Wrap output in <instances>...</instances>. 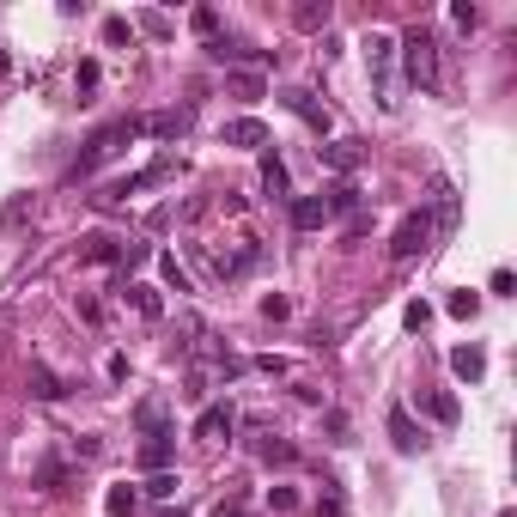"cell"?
Returning <instances> with one entry per match:
<instances>
[{
	"mask_svg": "<svg viewBox=\"0 0 517 517\" xmlns=\"http://www.w3.org/2000/svg\"><path fill=\"white\" fill-rule=\"evenodd\" d=\"M219 140L238 146V153H262V146H268V122L262 116H232L226 128H219Z\"/></svg>",
	"mask_w": 517,
	"mask_h": 517,
	"instance_id": "9c48e42d",
	"label": "cell"
},
{
	"mask_svg": "<svg viewBox=\"0 0 517 517\" xmlns=\"http://www.w3.org/2000/svg\"><path fill=\"white\" fill-rule=\"evenodd\" d=\"M317 153H323V165H329L335 177H353L365 159H372V153H365V140H353V134H341V140H323Z\"/></svg>",
	"mask_w": 517,
	"mask_h": 517,
	"instance_id": "52a82bcc",
	"label": "cell"
},
{
	"mask_svg": "<svg viewBox=\"0 0 517 517\" xmlns=\"http://www.w3.org/2000/svg\"><path fill=\"white\" fill-rule=\"evenodd\" d=\"M25 390H31L37 402H61V396H67V384H61V378L49 372V365H31V378H25Z\"/></svg>",
	"mask_w": 517,
	"mask_h": 517,
	"instance_id": "d6986e66",
	"label": "cell"
},
{
	"mask_svg": "<svg viewBox=\"0 0 517 517\" xmlns=\"http://www.w3.org/2000/svg\"><path fill=\"white\" fill-rule=\"evenodd\" d=\"M7 67H13V61H7V49H0V73H7Z\"/></svg>",
	"mask_w": 517,
	"mask_h": 517,
	"instance_id": "b9f144b4",
	"label": "cell"
},
{
	"mask_svg": "<svg viewBox=\"0 0 517 517\" xmlns=\"http://www.w3.org/2000/svg\"><path fill=\"white\" fill-rule=\"evenodd\" d=\"M420 408H426L438 426H457V420H463V408H457V396H451V390H426V396H420Z\"/></svg>",
	"mask_w": 517,
	"mask_h": 517,
	"instance_id": "ac0fdd59",
	"label": "cell"
},
{
	"mask_svg": "<svg viewBox=\"0 0 517 517\" xmlns=\"http://www.w3.org/2000/svg\"><path fill=\"white\" fill-rule=\"evenodd\" d=\"M451 19H457V25H463V31H475V25H481V13H475V7H469V0H457V7H451Z\"/></svg>",
	"mask_w": 517,
	"mask_h": 517,
	"instance_id": "d590c367",
	"label": "cell"
},
{
	"mask_svg": "<svg viewBox=\"0 0 517 517\" xmlns=\"http://www.w3.org/2000/svg\"><path fill=\"white\" fill-rule=\"evenodd\" d=\"M128 140H140V116H116V122H104L92 140H86V153H80V165L67 171V183H80V177H92V171H104Z\"/></svg>",
	"mask_w": 517,
	"mask_h": 517,
	"instance_id": "3957f363",
	"label": "cell"
},
{
	"mask_svg": "<svg viewBox=\"0 0 517 517\" xmlns=\"http://www.w3.org/2000/svg\"><path fill=\"white\" fill-rule=\"evenodd\" d=\"M445 311H451V317H475V311H481V299H475V292H451Z\"/></svg>",
	"mask_w": 517,
	"mask_h": 517,
	"instance_id": "4dcf8cb0",
	"label": "cell"
},
{
	"mask_svg": "<svg viewBox=\"0 0 517 517\" xmlns=\"http://www.w3.org/2000/svg\"><path fill=\"white\" fill-rule=\"evenodd\" d=\"M457 207H463V201H457V183H451V177H432V232H438V238L457 232Z\"/></svg>",
	"mask_w": 517,
	"mask_h": 517,
	"instance_id": "ba28073f",
	"label": "cell"
},
{
	"mask_svg": "<svg viewBox=\"0 0 517 517\" xmlns=\"http://www.w3.org/2000/svg\"><path fill=\"white\" fill-rule=\"evenodd\" d=\"M262 195L268 201H292V177H286V159L280 153H262Z\"/></svg>",
	"mask_w": 517,
	"mask_h": 517,
	"instance_id": "e0dca14e",
	"label": "cell"
},
{
	"mask_svg": "<svg viewBox=\"0 0 517 517\" xmlns=\"http://www.w3.org/2000/svg\"><path fill=\"white\" fill-rule=\"evenodd\" d=\"M365 73H372V92H378V110L396 116L402 110V80H396V37L390 31H365Z\"/></svg>",
	"mask_w": 517,
	"mask_h": 517,
	"instance_id": "6da1fadb",
	"label": "cell"
},
{
	"mask_svg": "<svg viewBox=\"0 0 517 517\" xmlns=\"http://www.w3.org/2000/svg\"><path fill=\"white\" fill-rule=\"evenodd\" d=\"M499 517H511V511H499Z\"/></svg>",
	"mask_w": 517,
	"mask_h": 517,
	"instance_id": "7bdbcfd3",
	"label": "cell"
},
{
	"mask_svg": "<svg viewBox=\"0 0 517 517\" xmlns=\"http://www.w3.org/2000/svg\"><path fill=\"white\" fill-rule=\"evenodd\" d=\"M159 274H165V286H171V292H195V280H189V268H183V262H177L171 250L159 256Z\"/></svg>",
	"mask_w": 517,
	"mask_h": 517,
	"instance_id": "d4e9b609",
	"label": "cell"
},
{
	"mask_svg": "<svg viewBox=\"0 0 517 517\" xmlns=\"http://www.w3.org/2000/svg\"><path fill=\"white\" fill-rule=\"evenodd\" d=\"M134 426H140L146 438H177V432H171V402H165V396H146V402L134 408Z\"/></svg>",
	"mask_w": 517,
	"mask_h": 517,
	"instance_id": "7c38bea8",
	"label": "cell"
},
{
	"mask_svg": "<svg viewBox=\"0 0 517 517\" xmlns=\"http://www.w3.org/2000/svg\"><path fill=\"white\" fill-rule=\"evenodd\" d=\"M171 451H177L171 438H146V445H140V469H153V475L171 469Z\"/></svg>",
	"mask_w": 517,
	"mask_h": 517,
	"instance_id": "603a6c76",
	"label": "cell"
},
{
	"mask_svg": "<svg viewBox=\"0 0 517 517\" xmlns=\"http://www.w3.org/2000/svg\"><path fill=\"white\" fill-rule=\"evenodd\" d=\"M268 499H274V511H292V505H299V493H292V487H274Z\"/></svg>",
	"mask_w": 517,
	"mask_h": 517,
	"instance_id": "74e56055",
	"label": "cell"
},
{
	"mask_svg": "<svg viewBox=\"0 0 517 517\" xmlns=\"http://www.w3.org/2000/svg\"><path fill=\"white\" fill-rule=\"evenodd\" d=\"M213 517H256V511H244V505H213Z\"/></svg>",
	"mask_w": 517,
	"mask_h": 517,
	"instance_id": "ab89813d",
	"label": "cell"
},
{
	"mask_svg": "<svg viewBox=\"0 0 517 517\" xmlns=\"http://www.w3.org/2000/svg\"><path fill=\"white\" fill-rule=\"evenodd\" d=\"M323 426H329V445H353V420H347L341 408H329V414H323Z\"/></svg>",
	"mask_w": 517,
	"mask_h": 517,
	"instance_id": "4316f807",
	"label": "cell"
},
{
	"mask_svg": "<svg viewBox=\"0 0 517 517\" xmlns=\"http://www.w3.org/2000/svg\"><path fill=\"white\" fill-rule=\"evenodd\" d=\"M402 323H408V329H414V335H420V329H426V323H432V305H420V299H414V305H408V311H402Z\"/></svg>",
	"mask_w": 517,
	"mask_h": 517,
	"instance_id": "836d02e7",
	"label": "cell"
},
{
	"mask_svg": "<svg viewBox=\"0 0 517 517\" xmlns=\"http://www.w3.org/2000/svg\"><path fill=\"white\" fill-rule=\"evenodd\" d=\"M396 67H402V80L414 86V92H438V37L426 31V25H414L408 37H396Z\"/></svg>",
	"mask_w": 517,
	"mask_h": 517,
	"instance_id": "7a4b0ae2",
	"label": "cell"
},
{
	"mask_svg": "<svg viewBox=\"0 0 517 517\" xmlns=\"http://www.w3.org/2000/svg\"><path fill=\"white\" fill-rule=\"evenodd\" d=\"M286 207H292V226H299V232H323V226H329V207H323V195H292Z\"/></svg>",
	"mask_w": 517,
	"mask_h": 517,
	"instance_id": "5bb4252c",
	"label": "cell"
},
{
	"mask_svg": "<svg viewBox=\"0 0 517 517\" xmlns=\"http://www.w3.org/2000/svg\"><path fill=\"white\" fill-rule=\"evenodd\" d=\"M232 426H238L232 402H207V408L195 414V438H207V445H219V438H232Z\"/></svg>",
	"mask_w": 517,
	"mask_h": 517,
	"instance_id": "8fae6325",
	"label": "cell"
},
{
	"mask_svg": "<svg viewBox=\"0 0 517 517\" xmlns=\"http://www.w3.org/2000/svg\"><path fill=\"white\" fill-rule=\"evenodd\" d=\"M323 207H329V219H359V189H353V177H335V183L323 189Z\"/></svg>",
	"mask_w": 517,
	"mask_h": 517,
	"instance_id": "4fadbf2b",
	"label": "cell"
},
{
	"mask_svg": "<svg viewBox=\"0 0 517 517\" xmlns=\"http://www.w3.org/2000/svg\"><path fill=\"white\" fill-rule=\"evenodd\" d=\"M232 92L238 98H262L268 86H262V73H232Z\"/></svg>",
	"mask_w": 517,
	"mask_h": 517,
	"instance_id": "f1b7e54d",
	"label": "cell"
},
{
	"mask_svg": "<svg viewBox=\"0 0 517 517\" xmlns=\"http://www.w3.org/2000/svg\"><path fill=\"white\" fill-rule=\"evenodd\" d=\"M329 0H305V7H292V25H299V31H329Z\"/></svg>",
	"mask_w": 517,
	"mask_h": 517,
	"instance_id": "44dd1931",
	"label": "cell"
},
{
	"mask_svg": "<svg viewBox=\"0 0 517 517\" xmlns=\"http://www.w3.org/2000/svg\"><path fill=\"white\" fill-rule=\"evenodd\" d=\"M451 372H457V378H469V384H475V378H481V372H487V353H481V347H475V341H469V347H451Z\"/></svg>",
	"mask_w": 517,
	"mask_h": 517,
	"instance_id": "ffe728a7",
	"label": "cell"
},
{
	"mask_svg": "<svg viewBox=\"0 0 517 517\" xmlns=\"http://www.w3.org/2000/svg\"><path fill=\"white\" fill-rule=\"evenodd\" d=\"M134 25H140L146 37H171V19H165V13H140Z\"/></svg>",
	"mask_w": 517,
	"mask_h": 517,
	"instance_id": "1f68e13d",
	"label": "cell"
},
{
	"mask_svg": "<svg viewBox=\"0 0 517 517\" xmlns=\"http://www.w3.org/2000/svg\"><path fill=\"white\" fill-rule=\"evenodd\" d=\"M432 238H438V232H432V213H426V207H414L402 226H396L390 256H396V262H414V256H426V250H432Z\"/></svg>",
	"mask_w": 517,
	"mask_h": 517,
	"instance_id": "5b68a950",
	"label": "cell"
},
{
	"mask_svg": "<svg viewBox=\"0 0 517 517\" xmlns=\"http://www.w3.org/2000/svg\"><path fill=\"white\" fill-rule=\"evenodd\" d=\"M189 116H195L189 104H183V110H159V116H140V134H153V140H177V134L189 128Z\"/></svg>",
	"mask_w": 517,
	"mask_h": 517,
	"instance_id": "9a60e30c",
	"label": "cell"
},
{
	"mask_svg": "<svg viewBox=\"0 0 517 517\" xmlns=\"http://www.w3.org/2000/svg\"><path fill=\"white\" fill-rule=\"evenodd\" d=\"M177 487H183V481H177L171 469H159V475H146V487H140V493H146V499H177Z\"/></svg>",
	"mask_w": 517,
	"mask_h": 517,
	"instance_id": "484cf974",
	"label": "cell"
},
{
	"mask_svg": "<svg viewBox=\"0 0 517 517\" xmlns=\"http://www.w3.org/2000/svg\"><path fill=\"white\" fill-rule=\"evenodd\" d=\"M262 317H274V323H280V317H292V305L280 299V292H268V299H262Z\"/></svg>",
	"mask_w": 517,
	"mask_h": 517,
	"instance_id": "8d00e7d4",
	"label": "cell"
},
{
	"mask_svg": "<svg viewBox=\"0 0 517 517\" xmlns=\"http://www.w3.org/2000/svg\"><path fill=\"white\" fill-rule=\"evenodd\" d=\"M384 426H390V445H396L402 457H420V451H426V432L414 426V414H408L402 402H396V408L384 414Z\"/></svg>",
	"mask_w": 517,
	"mask_h": 517,
	"instance_id": "30bf717a",
	"label": "cell"
},
{
	"mask_svg": "<svg viewBox=\"0 0 517 517\" xmlns=\"http://www.w3.org/2000/svg\"><path fill=\"white\" fill-rule=\"evenodd\" d=\"M177 177V159H153L146 171H134V177H122V183H110L104 195H92L98 207H122L128 195H140V189H159V183H171Z\"/></svg>",
	"mask_w": 517,
	"mask_h": 517,
	"instance_id": "277c9868",
	"label": "cell"
},
{
	"mask_svg": "<svg viewBox=\"0 0 517 517\" xmlns=\"http://www.w3.org/2000/svg\"><path fill=\"white\" fill-rule=\"evenodd\" d=\"M317 511H323V517H341L347 505H341V493H323V499H317Z\"/></svg>",
	"mask_w": 517,
	"mask_h": 517,
	"instance_id": "f35d334b",
	"label": "cell"
},
{
	"mask_svg": "<svg viewBox=\"0 0 517 517\" xmlns=\"http://www.w3.org/2000/svg\"><path fill=\"white\" fill-rule=\"evenodd\" d=\"M104 43H110V49L134 43V25H128V19H104Z\"/></svg>",
	"mask_w": 517,
	"mask_h": 517,
	"instance_id": "83f0119b",
	"label": "cell"
},
{
	"mask_svg": "<svg viewBox=\"0 0 517 517\" xmlns=\"http://www.w3.org/2000/svg\"><path fill=\"white\" fill-rule=\"evenodd\" d=\"M159 517H189V511H183V505H177V511H159Z\"/></svg>",
	"mask_w": 517,
	"mask_h": 517,
	"instance_id": "60d3db41",
	"label": "cell"
},
{
	"mask_svg": "<svg viewBox=\"0 0 517 517\" xmlns=\"http://www.w3.org/2000/svg\"><path fill=\"white\" fill-rule=\"evenodd\" d=\"M116 292H122V299H128V305H134V311H140L146 323H159V317H165V299H159L153 286H140V280H122Z\"/></svg>",
	"mask_w": 517,
	"mask_h": 517,
	"instance_id": "2e32d148",
	"label": "cell"
},
{
	"mask_svg": "<svg viewBox=\"0 0 517 517\" xmlns=\"http://www.w3.org/2000/svg\"><path fill=\"white\" fill-rule=\"evenodd\" d=\"M189 25H195L201 37H219V13H213V7H195V19H189Z\"/></svg>",
	"mask_w": 517,
	"mask_h": 517,
	"instance_id": "d6a6232c",
	"label": "cell"
},
{
	"mask_svg": "<svg viewBox=\"0 0 517 517\" xmlns=\"http://www.w3.org/2000/svg\"><path fill=\"white\" fill-rule=\"evenodd\" d=\"M80 262H122V238H80Z\"/></svg>",
	"mask_w": 517,
	"mask_h": 517,
	"instance_id": "7402d4cb",
	"label": "cell"
},
{
	"mask_svg": "<svg viewBox=\"0 0 517 517\" xmlns=\"http://www.w3.org/2000/svg\"><path fill=\"white\" fill-rule=\"evenodd\" d=\"M134 505H140V487H128V481L104 493V511H110V517H134Z\"/></svg>",
	"mask_w": 517,
	"mask_h": 517,
	"instance_id": "cb8c5ba5",
	"label": "cell"
},
{
	"mask_svg": "<svg viewBox=\"0 0 517 517\" xmlns=\"http://www.w3.org/2000/svg\"><path fill=\"white\" fill-rule=\"evenodd\" d=\"M280 104H286L292 116H299V122H305V128H311L317 140L329 134V110L317 104V92H305V86H280Z\"/></svg>",
	"mask_w": 517,
	"mask_h": 517,
	"instance_id": "8992f818",
	"label": "cell"
},
{
	"mask_svg": "<svg viewBox=\"0 0 517 517\" xmlns=\"http://www.w3.org/2000/svg\"><path fill=\"white\" fill-rule=\"evenodd\" d=\"M262 463H299V451H292L286 438H268V445H262Z\"/></svg>",
	"mask_w": 517,
	"mask_h": 517,
	"instance_id": "f546056e",
	"label": "cell"
},
{
	"mask_svg": "<svg viewBox=\"0 0 517 517\" xmlns=\"http://www.w3.org/2000/svg\"><path fill=\"white\" fill-rule=\"evenodd\" d=\"M98 86V61H80V73H73V92H92Z\"/></svg>",
	"mask_w": 517,
	"mask_h": 517,
	"instance_id": "e575fe53",
	"label": "cell"
}]
</instances>
